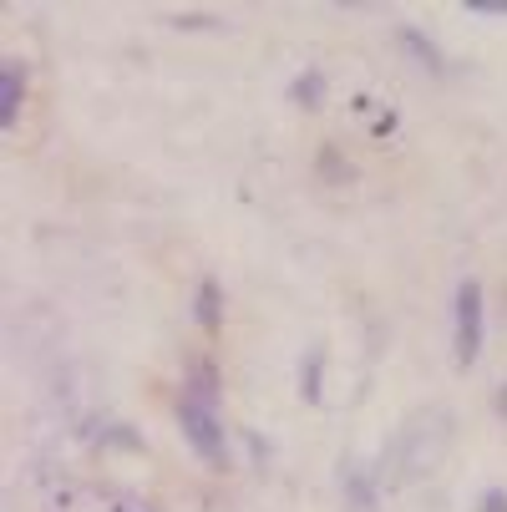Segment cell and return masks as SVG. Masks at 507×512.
<instances>
[{
  "label": "cell",
  "instance_id": "6da1fadb",
  "mask_svg": "<svg viewBox=\"0 0 507 512\" xmlns=\"http://www.w3.org/2000/svg\"><path fill=\"white\" fill-rule=\"evenodd\" d=\"M447 442H452V416L447 411H416L406 421V431L396 436V447L386 452V482L391 487L421 482L447 457Z\"/></svg>",
  "mask_w": 507,
  "mask_h": 512
},
{
  "label": "cell",
  "instance_id": "7a4b0ae2",
  "mask_svg": "<svg viewBox=\"0 0 507 512\" xmlns=\"http://www.w3.org/2000/svg\"><path fill=\"white\" fill-rule=\"evenodd\" d=\"M178 426L188 436V447L208 462V467H229V436L219 421V376L213 371H193L183 396H178Z\"/></svg>",
  "mask_w": 507,
  "mask_h": 512
},
{
  "label": "cell",
  "instance_id": "3957f363",
  "mask_svg": "<svg viewBox=\"0 0 507 512\" xmlns=\"http://www.w3.org/2000/svg\"><path fill=\"white\" fill-rule=\"evenodd\" d=\"M482 335H487L482 284H477V279H462V284H457V300H452V350H457V365H462V371L477 360Z\"/></svg>",
  "mask_w": 507,
  "mask_h": 512
},
{
  "label": "cell",
  "instance_id": "277c9868",
  "mask_svg": "<svg viewBox=\"0 0 507 512\" xmlns=\"http://www.w3.org/2000/svg\"><path fill=\"white\" fill-rule=\"evenodd\" d=\"M396 41H401V51H411L426 71H447V56L437 51V46H431V36L426 31H416V26H401L396 31Z\"/></svg>",
  "mask_w": 507,
  "mask_h": 512
},
{
  "label": "cell",
  "instance_id": "5b68a950",
  "mask_svg": "<svg viewBox=\"0 0 507 512\" xmlns=\"http://www.w3.org/2000/svg\"><path fill=\"white\" fill-rule=\"evenodd\" d=\"M21 102H26V71L21 61H6V122H21Z\"/></svg>",
  "mask_w": 507,
  "mask_h": 512
},
{
  "label": "cell",
  "instance_id": "8992f818",
  "mask_svg": "<svg viewBox=\"0 0 507 512\" xmlns=\"http://www.w3.org/2000/svg\"><path fill=\"white\" fill-rule=\"evenodd\" d=\"M198 320H203V330H219V320H224V295L213 279L198 284Z\"/></svg>",
  "mask_w": 507,
  "mask_h": 512
},
{
  "label": "cell",
  "instance_id": "52a82bcc",
  "mask_svg": "<svg viewBox=\"0 0 507 512\" xmlns=\"http://www.w3.org/2000/svg\"><path fill=\"white\" fill-rule=\"evenodd\" d=\"M320 371H325V365H320V350H310V355H305V376H300V391H305L310 406L320 401Z\"/></svg>",
  "mask_w": 507,
  "mask_h": 512
},
{
  "label": "cell",
  "instance_id": "ba28073f",
  "mask_svg": "<svg viewBox=\"0 0 507 512\" xmlns=\"http://www.w3.org/2000/svg\"><path fill=\"white\" fill-rule=\"evenodd\" d=\"M320 87H325V82H320V71H305V77L295 82V97H300L305 107H315V97H320Z\"/></svg>",
  "mask_w": 507,
  "mask_h": 512
},
{
  "label": "cell",
  "instance_id": "9c48e42d",
  "mask_svg": "<svg viewBox=\"0 0 507 512\" xmlns=\"http://www.w3.org/2000/svg\"><path fill=\"white\" fill-rule=\"evenodd\" d=\"M482 512H507V497H502V492L492 487V492L482 497Z\"/></svg>",
  "mask_w": 507,
  "mask_h": 512
},
{
  "label": "cell",
  "instance_id": "30bf717a",
  "mask_svg": "<svg viewBox=\"0 0 507 512\" xmlns=\"http://www.w3.org/2000/svg\"><path fill=\"white\" fill-rule=\"evenodd\" d=\"M112 512H153V507H142V502H132V497H122V502H112Z\"/></svg>",
  "mask_w": 507,
  "mask_h": 512
}]
</instances>
